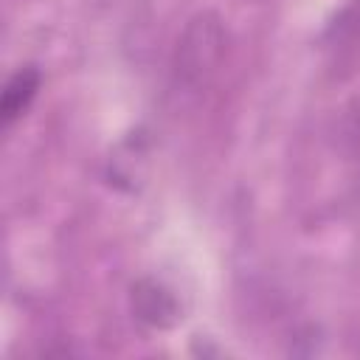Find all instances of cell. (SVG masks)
I'll use <instances>...</instances> for the list:
<instances>
[{
  "label": "cell",
  "instance_id": "277c9868",
  "mask_svg": "<svg viewBox=\"0 0 360 360\" xmlns=\"http://www.w3.org/2000/svg\"><path fill=\"white\" fill-rule=\"evenodd\" d=\"M39 84H42V76L34 65H25L8 76L6 87H3V98H0V115H3L6 127L14 124L20 115H25V110L31 107V101L39 93Z\"/></svg>",
  "mask_w": 360,
  "mask_h": 360
},
{
  "label": "cell",
  "instance_id": "5b68a950",
  "mask_svg": "<svg viewBox=\"0 0 360 360\" xmlns=\"http://www.w3.org/2000/svg\"><path fill=\"white\" fill-rule=\"evenodd\" d=\"M338 28H340L343 34H360V0H352V3L346 6V11H343L340 20H338Z\"/></svg>",
  "mask_w": 360,
  "mask_h": 360
},
{
  "label": "cell",
  "instance_id": "3957f363",
  "mask_svg": "<svg viewBox=\"0 0 360 360\" xmlns=\"http://www.w3.org/2000/svg\"><path fill=\"white\" fill-rule=\"evenodd\" d=\"M146 174V141L141 135H129L118 143V149L110 158V180L118 188L135 191L143 183Z\"/></svg>",
  "mask_w": 360,
  "mask_h": 360
},
{
  "label": "cell",
  "instance_id": "7a4b0ae2",
  "mask_svg": "<svg viewBox=\"0 0 360 360\" xmlns=\"http://www.w3.org/2000/svg\"><path fill=\"white\" fill-rule=\"evenodd\" d=\"M129 307H132V315L152 329H169L180 318V304H177L174 292L166 284H160L158 278L135 281L132 292H129Z\"/></svg>",
  "mask_w": 360,
  "mask_h": 360
},
{
  "label": "cell",
  "instance_id": "6da1fadb",
  "mask_svg": "<svg viewBox=\"0 0 360 360\" xmlns=\"http://www.w3.org/2000/svg\"><path fill=\"white\" fill-rule=\"evenodd\" d=\"M228 51V28L219 14L200 11L194 14L177 37L172 73L183 90H202L214 82L225 62Z\"/></svg>",
  "mask_w": 360,
  "mask_h": 360
}]
</instances>
